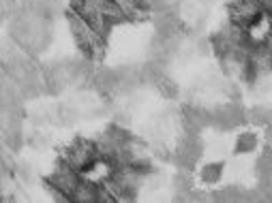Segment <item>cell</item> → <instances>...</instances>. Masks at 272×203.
I'll list each match as a JSON object with an SVG mask.
<instances>
[{
  "mask_svg": "<svg viewBox=\"0 0 272 203\" xmlns=\"http://www.w3.org/2000/svg\"><path fill=\"white\" fill-rule=\"evenodd\" d=\"M214 201H247V192L238 186H225L212 195Z\"/></svg>",
  "mask_w": 272,
  "mask_h": 203,
  "instance_id": "cell-1",
  "label": "cell"
},
{
  "mask_svg": "<svg viewBox=\"0 0 272 203\" xmlns=\"http://www.w3.org/2000/svg\"><path fill=\"white\" fill-rule=\"evenodd\" d=\"M221 169H223L221 162H210V165H206L202 169V180L206 184H216L219 178H221Z\"/></svg>",
  "mask_w": 272,
  "mask_h": 203,
  "instance_id": "cell-2",
  "label": "cell"
},
{
  "mask_svg": "<svg viewBox=\"0 0 272 203\" xmlns=\"http://www.w3.org/2000/svg\"><path fill=\"white\" fill-rule=\"evenodd\" d=\"M257 146V139L253 133H242L236 141V152H253Z\"/></svg>",
  "mask_w": 272,
  "mask_h": 203,
  "instance_id": "cell-3",
  "label": "cell"
},
{
  "mask_svg": "<svg viewBox=\"0 0 272 203\" xmlns=\"http://www.w3.org/2000/svg\"><path fill=\"white\" fill-rule=\"evenodd\" d=\"M156 88H159L161 94L167 96V98H176V96H178V86L174 84L170 77H161V81L156 84Z\"/></svg>",
  "mask_w": 272,
  "mask_h": 203,
  "instance_id": "cell-4",
  "label": "cell"
},
{
  "mask_svg": "<svg viewBox=\"0 0 272 203\" xmlns=\"http://www.w3.org/2000/svg\"><path fill=\"white\" fill-rule=\"evenodd\" d=\"M270 114L272 111H268V109L255 107L249 116H251V122H255V124H270Z\"/></svg>",
  "mask_w": 272,
  "mask_h": 203,
  "instance_id": "cell-5",
  "label": "cell"
},
{
  "mask_svg": "<svg viewBox=\"0 0 272 203\" xmlns=\"http://www.w3.org/2000/svg\"><path fill=\"white\" fill-rule=\"evenodd\" d=\"M266 137H268V144L272 146V124H268V128H266Z\"/></svg>",
  "mask_w": 272,
  "mask_h": 203,
  "instance_id": "cell-6",
  "label": "cell"
}]
</instances>
